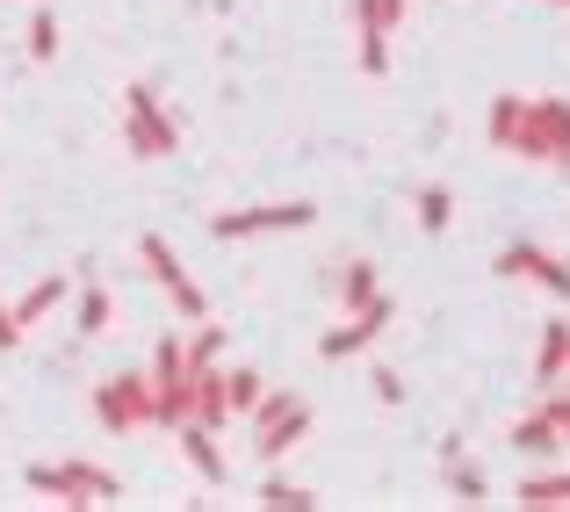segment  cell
<instances>
[{
  "mask_svg": "<svg viewBox=\"0 0 570 512\" xmlns=\"http://www.w3.org/2000/svg\"><path fill=\"white\" fill-rule=\"evenodd\" d=\"M383 325H390V296H368L362 311H347V325H333V333L318 339V354L325 361H354V354H368V346L383 339Z\"/></svg>",
  "mask_w": 570,
  "mask_h": 512,
  "instance_id": "cell-9",
  "label": "cell"
},
{
  "mask_svg": "<svg viewBox=\"0 0 570 512\" xmlns=\"http://www.w3.org/2000/svg\"><path fill=\"white\" fill-rule=\"evenodd\" d=\"M505 152H513V159H528V167H549V159H557V130H549L542 95H534V101H520V124H513V138H505Z\"/></svg>",
  "mask_w": 570,
  "mask_h": 512,
  "instance_id": "cell-12",
  "label": "cell"
},
{
  "mask_svg": "<svg viewBox=\"0 0 570 512\" xmlns=\"http://www.w3.org/2000/svg\"><path fill=\"white\" fill-rule=\"evenodd\" d=\"M66 289H72L66 275H43V282H29V289H22V296L8 304V311H14V325H22V333H29V325H43V318H51L58 304H66Z\"/></svg>",
  "mask_w": 570,
  "mask_h": 512,
  "instance_id": "cell-16",
  "label": "cell"
},
{
  "mask_svg": "<svg viewBox=\"0 0 570 512\" xmlns=\"http://www.w3.org/2000/svg\"><path fill=\"white\" fill-rule=\"evenodd\" d=\"M513 499H520V512H563L570 505V470H549V462H542V470L520 476Z\"/></svg>",
  "mask_w": 570,
  "mask_h": 512,
  "instance_id": "cell-15",
  "label": "cell"
},
{
  "mask_svg": "<svg viewBox=\"0 0 570 512\" xmlns=\"http://www.w3.org/2000/svg\"><path fill=\"white\" fill-rule=\"evenodd\" d=\"M368 383H376L383 404H404V375H397V368H368Z\"/></svg>",
  "mask_w": 570,
  "mask_h": 512,
  "instance_id": "cell-26",
  "label": "cell"
},
{
  "mask_svg": "<svg viewBox=\"0 0 570 512\" xmlns=\"http://www.w3.org/2000/svg\"><path fill=\"white\" fill-rule=\"evenodd\" d=\"M412 217H419V232H426V238H441L448 224H455V195L433 180V188H419V195H412Z\"/></svg>",
  "mask_w": 570,
  "mask_h": 512,
  "instance_id": "cell-19",
  "label": "cell"
},
{
  "mask_svg": "<svg viewBox=\"0 0 570 512\" xmlns=\"http://www.w3.org/2000/svg\"><path fill=\"white\" fill-rule=\"evenodd\" d=\"M368 296H383V289H376V260H347V267H340V304L362 311Z\"/></svg>",
  "mask_w": 570,
  "mask_h": 512,
  "instance_id": "cell-22",
  "label": "cell"
},
{
  "mask_svg": "<svg viewBox=\"0 0 570 512\" xmlns=\"http://www.w3.org/2000/svg\"><path fill=\"white\" fill-rule=\"evenodd\" d=\"M253 505H267V512H311V505H318V491L289 484V476H267V484H261V499H253Z\"/></svg>",
  "mask_w": 570,
  "mask_h": 512,
  "instance_id": "cell-21",
  "label": "cell"
},
{
  "mask_svg": "<svg viewBox=\"0 0 570 512\" xmlns=\"http://www.w3.org/2000/svg\"><path fill=\"white\" fill-rule=\"evenodd\" d=\"M261 397H267V375L261 368H246V361H238V368H224V412H232V419H246Z\"/></svg>",
  "mask_w": 570,
  "mask_h": 512,
  "instance_id": "cell-18",
  "label": "cell"
},
{
  "mask_svg": "<svg viewBox=\"0 0 570 512\" xmlns=\"http://www.w3.org/2000/svg\"><path fill=\"white\" fill-rule=\"evenodd\" d=\"M520 101L528 95H491V116H484V138L505 152V138H513V124H520Z\"/></svg>",
  "mask_w": 570,
  "mask_h": 512,
  "instance_id": "cell-23",
  "label": "cell"
},
{
  "mask_svg": "<svg viewBox=\"0 0 570 512\" xmlns=\"http://www.w3.org/2000/svg\"><path fill=\"white\" fill-rule=\"evenodd\" d=\"M354 58H362L368 80L390 72V14L376 8V0H354Z\"/></svg>",
  "mask_w": 570,
  "mask_h": 512,
  "instance_id": "cell-11",
  "label": "cell"
},
{
  "mask_svg": "<svg viewBox=\"0 0 570 512\" xmlns=\"http://www.w3.org/2000/svg\"><path fill=\"white\" fill-rule=\"evenodd\" d=\"M549 8H570V0H549Z\"/></svg>",
  "mask_w": 570,
  "mask_h": 512,
  "instance_id": "cell-29",
  "label": "cell"
},
{
  "mask_svg": "<svg viewBox=\"0 0 570 512\" xmlns=\"http://www.w3.org/2000/svg\"><path fill=\"white\" fill-rule=\"evenodd\" d=\"M505 441H513V455L520 462H534V470H542V462H557L563 455V433H557V419L549 412H528V419H513V433H505Z\"/></svg>",
  "mask_w": 570,
  "mask_h": 512,
  "instance_id": "cell-13",
  "label": "cell"
},
{
  "mask_svg": "<svg viewBox=\"0 0 570 512\" xmlns=\"http://www.w3.org/2000/svg\"><path fill=\"white\" fill-rule=\"evenodd\" d=\"M109 318H116V296L101 289V282H80V304H72V333H80V339H101V333H109Z\"/></svg>",
  "mask_w": 570,
  "mask_h": 512,
  "instance_id": "cell-17",
  "label": "cell"
},
{
  "mask_svg": "<svg viewBox=\"0 0 570 512\" xmlns=\"http://www.w3.org/2000/svg\"><path fill=\"white\" fill-rule=\"evenodd\" d=\"M570 375V318H542V339H534V383L557 390Z\"/></svg>",
  "mask_w": 570,
  "mask_h": 512,
  "instance_id": "cell-14",
  "label": "cell"
},
{
  "mask_svg": "<svg viewBox=\"0 0 570 512\" xmlns=\"http://www.w3.org/2000/svg\"><path fill=\"white\" fill-rule=\"evenodd\" d=\"M29 58H37V66H51V58H58V14L51 8L29 14Z\"/></svg>",
  "mask_w": 570,
  "mask_h": 512,
  "instance_id": "cell-24",
  "label": "cell"
},
{
  "mask_svg": "<svg viewBox=\"0 0 570 512\" xmlns=\"http://www.w3.org/2000/svg\"><path fill=\"white\" fill-rule=\"evenodd\" d=\"M542 412L557 419V433H563V441H570V390H549V404H542Z\"/></svg>",
  "mask_w": 570,
  "mask_h": 512,
  "instance_id": "cell-27",
  "label": "cell"
},
{
  "mask_svg": "<svg viewBox=\"0 0 570 512\" xmlns=\"http://www.w3.org/2000/svg\"><path fill=\"white\" fill-rule=\"evenodd\" d=\"M174 441H181L188 470L203 476L209 491H224V476H232V462H224V447H217V426H203V419H181V426H174Z\"/></svg>",
  "mask_w": 570,
  "mask_h": 512,
  "instance_id": "cell-10",
  "label": "cell"
},
{
  "mask_svg": "<svg viewBox=\"0 0 570 512\" xmlns=\"http://www.w3.org/2000/svg\"><path fill=\"white\" fill-rule=\"evenodd\" d=\"M448 499H455V505H491V476L476 470V462L448 455Z\"/></svg>",
  "mask_w": 570,
  "mask_h": 512,
  "instance_id": "cell-20",
  "label": "cell"
},
{
  "mask_svg": "<svg viewBox=\"0 0 570 512\" xmlns=\"http://www.w3.org/2000/svg\"><path fill=\"white\" fill-rule=\"evenodd\" d=\"M246 426H253V455H261V462H282V455H296V447H304L311 404L296 397V390H275V383H267V397L246 412Z\"/></svg>",
  "mask_w": 570,
  "mask_h": 512,
  "instance_id": "cell-3",
  "label": "cell"
},
{
  "mask_svg": "<svg viewBox=\"0 0 570 512\" xmlns=\"http://www.w3.org/2000/svg\"><path fill=\"white\" fill-rule=\"evenodd\" d=\"M563 383H570V375H563Z\"/></svg>",
  "mask_w": 570,
  "mask_h": 512,
  "instance_id": "cell-30",
  "label": "cell"
},
{
  "mask_svg": "<svg viewBox=\"0 0 570 512\" xmlns=\"http://www.w3.org/2000/svg\"><path fill=\"white\" fill-rule=\"evenodd\" d=\"M318 224V203H253V209H217L209 217V238H275V232H311Z\"/></svg>",
  "mask_w": 570,
  "mask_h": 512,
  "instance_id": "cell-6",
  "label": "cell"
},
{
  "mask_svg": "<svg viewBox=\"0 0 570 512\" xmlns=\"http://www.w3.org/2000/svg\"><path fill=\"white\" fill-rule=\"evenodd\" d=\"M124 152L130 159H174L181 152V116H167L153 80L124 87Z\"/></svg>",
  "mask_w": 570,
  "mask_h": 512,
  "instance_id": "cell-1",
  "label": "cell"
},
{
  "mask_svg": "<svg viewBox=\"0 0 570 512\" xmlns=\"http://www.w3.org/2000/svg\"><path fill=\"white\" fill-rule=\"evenodd\" d=\"M145 383H153V426L174 433L195 412V375H188V361H181V333H159L153 361H145Z\"/></svg>",
  "mask_w": 570,
  "mask_h": 512,
  "instance_id": "cell-4",
  "label": "cell"
},
{
  "mask_svg": "<svg viewBox=\"0 0 570 512\" xmlns=\"http://www.w3.org/2000/svg\"><path fill=\"white\" fill-rule=\"evenodd\" d=\"M542 109H549V130H557V159H549V167L570 174V101L563 95H542Z\"/></svg>",
  "mask_w": 570,
  "mask_h": 512,
  "instance_id": "cell-25",
  "label": "cell"
},
{
  "mask_svg": "<svg viewBox=\"0 0 570 512\" xmlns=\"http://www.w3.org/2000/svg\"><path fill=\"white\" fill-rule=\"evenodd\" d=\"M491 267H499L505 282H534V289H549L557 304H570V260H557L549 246H528V238H513V246H505Z\"/></svg>",
  "mask_w": 570,
  "mask_h": 512,
  "instance_id": "cell-8",
  "label": "cell"
},
{
  "mask_svg": "<svg viewBox=\"0 0 570 512\" xmlns=\"http://www.w3.org/2000/svg\"><path fill=\"white\" fill-rule=\"evenodd\" d=\"M95 419H101L109 433L153 426V383H145V368H138V375H109V383H95Z\"/></svg>",
  "mask_w": 570,
  "mask_h": 512,
  "instance_id": "cell-7",
  "label": "cell"
},
{
  "mask_svg": "<svg viewBox=\"0 0 570 512\" xmlns=\"http://www.w3.org/2000/svg\"><path fill=\"white\" fill-rule=\"evenodd\" d=\"M8 346H22V325H14V311L0 304V354H8Z\"/></svg>",
  "mask_w": 570,
  "mask_h": 512,
  "instance_id": "cell-28",
  "label": "cell"
},
{
  "mask_svg": "<svg viewBox=\"0 0 570 512\" xmlns=\"http://www.w3.org/2000/svg\"><path fill=\"white\" fill-rule=\"evenodd\" d=\"M22 484H29V491H43V499H58L66 512H95V505L124 499V484H116L101 462H29Z\"/></svg>",
  "mask_w": 570,
  "mask_h": 512,
  "instance_id": "cell-2",
  "label": "cell"
},
{
  "mask_svg": "<svg viewBox=\"0 0 570 512\" xmlns=\"http://www.w3.org/2000/svg\"><path fill=\"white\" fill-rule=\"evenodd\" d=\"M138 260H145V275L159 282V296H167L174 311H181V325H195V318H209V296H203V282L181 267V246L174 238H159V232H145L138 238Z\"/></svg>",
  "mask_w": 570,
  "mask_h": 512,
  "instance_id": "cell-5",
  "label": "cell"
}]
</instances>
